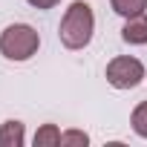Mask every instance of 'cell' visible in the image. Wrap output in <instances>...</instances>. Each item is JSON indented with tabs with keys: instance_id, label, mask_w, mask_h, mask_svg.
<instances>
[{
	"instance_id": "ba28073f",
	"label": "cell",
	"mask_w": 147,
	"mask_h": 147,
	"mask_svg": "<svg viewBox=\"0 0 147 147\" xmlns=\"http://www.w3.org/2000/svg\"><path fill=\"white\" fill-rule=\"evenodd\" d=\"M130 124H133V130H136L141 138H147V101H141V104L133 110V115H130Z\"/></svg>"
},
{
	"instance_id": "7a4b0ae2",
	"label": "cell",
	"mask_w": 147,
	"mask_h": 147,
	"mask_svg": "<svg viewBox=\"0 0 147 147\" xmlns=\"http://www.w3.org/2000/svg\"><path fill=\"white\" fill-rule=\"evenodd\" d=\"M40 46V35L29 23H12L0 32V55L9 61H29Z\"/></svg>"
},
{
	"instance_id": "9c48e42d",
	"label": "cell",
	"mask_w": 147,
	"mask_h": 147,
	"mask_svg": "<svg viewBox=\"0 0 147 147\" xmlns=\"http://www.w3.org/2000/svg\"><path fill=\"white\" fill-rule=\"evenodd\" d=\"M61 144H90V136L81 130H69V133H61Z\"/></svg>"
},
{
	"instance_id": "8992f818",
	"label": "cell",
	"mask_w": 147,
	"mask_h": 147,
	"mask_svg": "<svg viewBox=\"0 0 147 147\" xmlns=\"http://www.w3.org/2000/svg\"><path fill=\"white\" fill-rule=\"evenodd\" d=\"M110 6L115 15L121 18H133V15H141L147 9V0H110Z\"/></svg>"
},
{
	"instance_id": "277c9868",
	"label": "cell",
	"mask_w": 147,
	"mask_h": 147,
	"mask_svg": "<svg viewBox=\"0 0 147 147\" xmlns=\"http://www.w3.org/2000/svg\"><path fill=\"white\" fill-rule=\"evenodd\" d=\"M121 38H124V43H133V46L147 43V15L141 12V15L127 18V23L121 29Z\"/></svg>"
},
{
	"instance_id": "30bf717a",
	"label": "cell",
	"mask_w": 147,
	"mask_h": 147,
	"mask_svg": "<svg viewBox=\"0 0 147 147\" xmlns=\"http://www.w3.org/2000/svg\"><path fill=\"white\" fill-rule=\"evenodd\" d=\"M29 6H35V9H55L61 0H26Z\"/></svg>"
},
{
	"instance_id": "3957f363",
	"label": "cell",
	"mask_w": 147,
	"mask_h": 147,
	"mask_svg": "<svg viewBox=\"0 0 147 147\" xmlns=\"http://www.w3.org/2000/svg\"><path fill=\"white\" fill-rule=\"evenodd\" d=\"M144 63L130 55H118L107 63V84L115 90H136L144 81Z\"/></svg>"
},
{
	"instance_id": "52a82bcc",
	"label": "cell",
	"mask_w": 147,
	"mask_h": 147,
	"mask_svg": "<svg viewBox=\"0 0 147 147\" xmlns=\"http://www.w3.org/2000/svg\"><path fill=\"white\" fill-rule=\"evenodd\" d=\"M61 144V130L55 124H43L35 133V147H58Z\"/></svg>"
},
{
	"instance_id": "6da1fadb",
	"label": "cell",
	"mask_w": 147,
	"mask_h": 147,
	"mask_svg": "<svg viewBox=\"0 0 147 147\" xmlns=\"http://www.w3.org/2000/svg\"><path fill=\"white\" fill-rule=\"evenodd\" d=\"M92 32H95V15H92V6L87 0H75L66 12H63V20L58 26V38L66 49H84L90 40H92Z\"/></svg>"
},
{
	"instance_id": "5b68a950",
	"label": "cell",
	"mask_w": 147,
	"mask_h": 147,
	"mask_svg": "<svg viewBox=\"0 0 147 147\" xmlns=\"http://www.w3.org/2000/svg\"><path fill=\"white\" fill-rule=\"evenodd\" d=\"M26 141V130L20 121H3L0 124V147H23Z\"/></svg>"
}]
</instances>
